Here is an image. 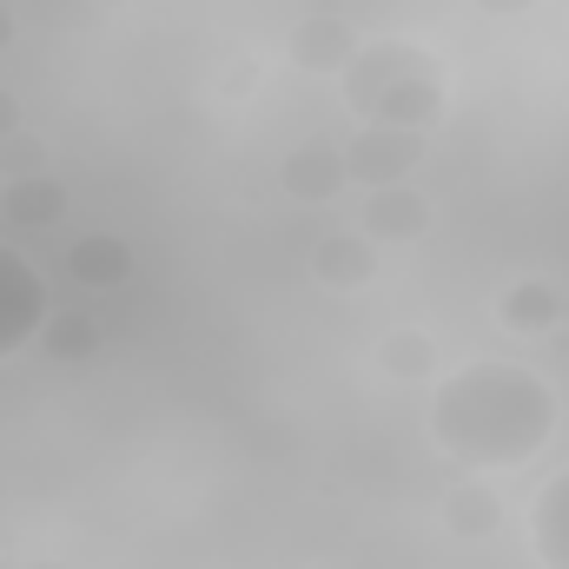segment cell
<instances>
[{
    "mask_svg": "<svg viewBox=\"0 0 569 569\" xmlns=\"http://www.w3.org/2000/svg\"><path fill=\"white\" fill-rule=\"evenodd\" d=\"M13 33H20V20H13V7H7V0H0V53H7V47H13Z\"/></svg>",
    "mask_w": 569,
    "mask_h": 569,
    "instance_id": "ffe728a7",
    "label": "cell"
},
{
    "mask_svg": "<svg viewBox=\"0 0 569 569\" xmlns=\"http://www.w3.org/2000/svg\"><path fill=\"white\" fill-rule=\"evenodd\" d=\"M100 318L93 311H53L47 318V331H40V351L53 358V365H87V358H100Z\"/></svg>",
    "mask_w": 569,
    "mask_h": 569,
    "instance_id": "5bb4252c",
    "label": "cell"
},
{
    "mask_svg": "<svg viewBox=\"0 0 569 569\" xmlns=\"http://www.w3.org/2000/svg\"><path fill=\"white\" fill-rule=\"evenodd\" d=\"M443 530H450L457 543H483V537H497V530H503V497L483 490V483H457V490H443Z\"/></svg>",
    "mask_w": 569,
    "mask_h": 569,
    "instance_id": "4fadbf2b",
    "label": "cell"
},
{
    "mask_svg": "<svg viewBox=\"0 0 569 569\" xmlns=\"http://www.w3.org/2000/svg\"><path fill=\"white\" fill-rule=\"evenodd\" d=\"M47 279L27 252L0 246V358H13L20 345H40L47 331Z\"/></svg>",
    "mask_w": 569,
    "mask_h": 569,
    "instance_id": "3957f363",
    "label": "cell"
},
{
    "mask_svg": "<svg viewBox=\"0 0 569 569\" xmlns=\"http://www.w3.org/2000/svg\"><path fill=\"white\" fill-rule=\"evenodd\" d=\"M311 279L325 284V291H365V284L378 279V239H365V232H331V239H318Z\"/></svg>",
    "mask_w": 569,
    "mask_h": 569,
    "instance_id": "30bf717a",
    "label": "cell"
},
{
    "mask_svg": "<svg viewBox=\"0 0 569 569\" xmlns=\"http://www.w3.org/2000/svg\"><path fill=\"white\" fill-rule=\"evenodd\" d=\"M20 569H67V563H60V557H27Z\"/></svg>",
    "mask_w": 569,
    "mask_h": 569,
    "instance_id": "44dd1931",
    "label": "cell"
},
{
    "mask_svg": "<svg viewBox=\"0 0 569 569\" xmlns=\"http://www.w3.org/2000/svg\"><path fill=\"white\" fill-rule=\"evenodd\" d=\"M40 172H47V140L40 133L20 127V133L0 140V179H40Z\"/></svg>",
    "mask_w": 569,
    "mask_h": 569,
    "instance_id": "2e32d148",
    "label": "cell"
},
{
    "mask_svg": "<svg viewBox=\"0 0 569 569\" xmlns=\"http://www.w3.org/2000/svg\"><path fill=\"white\" fill-rule=\"evenodd\" d=\"M358 47H365V40H358V27H351V20H338V13H311V20H298V27H291L284 60H291L298 73H345Z\"/></svg>",
    "mask_w": 569,
    "mask_h": 569,
    "instance_id": "8992f818",
    "label": "cell"
},
{
    "mask_svg": "<svg viewBox=\"0 0 569 569\" xmlns=\"http://www.w3.org/2000/svg\"><path fill=\"white\" fill-rule=\"evenodd\" d=\"M557 437V391L517 358H477L430 391V443L463 470H517Z\"/></svg>",
    "mask_w": 569,
    "mask_h": 569,
    "instance_id": "6da1fadb",
    "label": "cell"
},
{
    "mask_svg": "<svg viewBox=\"0 0 569 569\" xmlns=\"http://www.w3.org/2000/svg\"><path fill=\"white\" fill-rule=\"evenodd\" d=\"M252 87H259V67H252V60H232V67L219 73V93H226V100H246Z\"/></svg>",
    "mask_w": 569,
    "mask_h": 569,
    "instance_id": "e0dca14e",
    "label": "cell"
},
{
    "mask_svg": "<svg viewBox=\"0 0 569 569\" xmlns=\"http://www.w3.org/2000/svg\"><path fill=\"white\" fill-rule=\"evenodd\" d=\"M338 87H345V107L358 113V127H411V133H425L443 113V67L418 40H365L351 53V67L338 73Z\"/></svg>",
    "mask_w": 569,
    "mask_h": 569,
    "instance_id": "7a4b0ae2",
    "label": "cell"
},
{
    "mask_svg": "<svg viewBox=\"0 0 569 569\" xmlns=\"http://www.w3.org/2000/svg\"><path fill=\"white\" fill-rule=\"evenodd\" d=\"M530 557L543 569H569V470H557L530 503Z\"/></svg>",
    "mask_w": 569,
    "mask_h": 569,
    "instance_id": "8fae6325",
    "label": "cell"
},
{
    "mask_svg": "<svg viewBox=\"0 0 569 569\" xmlns=\"http://www.w3.org/2000/svg\"><path fill=\"white\" fill-rule=\"evenodd\" d=\"M378 365L391 371V378H411V385H425V378H437V338H425V331H391L385 345H378Z\"/></svg>",
    "mask_w": 569,
    "mask_h": 569,
    "instance_id": "9a60e30c",
    "label": "cell"
},
{
    "mask_svg": "<svg viewBox=\"0 0 569 569\" xmlns=\"http://www.w3.org/2000/svg\"><path fill=\"white\" fill-rule=\"evenodd\" d=\"M67 272L73 284H93V291H113V284L133 279V246L120 232H80L67 246Z\"/></svg>",
    "mask_w": 569,
    "mask_h": 569,
    "instance_id": "7c38bea8",
    "label": "cell"
},
{
    "mask_svg": "<svg viewBox=\"0 0 569 569\" xmlns=\"http://www.w3.org/2000/svg\"><path fill=\"white\" fill-rule=\"evenodd\" d=\"M279 186H284V199H298V206H331V199L351 186V172H345V146L338 140L291 146L284 166H279Z\"/></svg>",
    "mask_w": 569,
    "mask_h": 569,
    "instance_id": "5b68a950",
    "label": "cell"
},
{
    "mask_svg": "<svg viewBox=\"0 0 569 569\" xmlns=\"http://www.w3.org/2000/svg\"><path fill=\"white\" fill-rule=\"evenodd\" d=\"M67 212H73V192H67L53 172H40V179H7V186H0V219L20 226V232H53V226H67Z\"/></svg>",
    "mask_w": 569,
    "mask_h": 569,
    "instance_id": "9c48e42d",
    "label": "cell"
},
{
    "mask_svg": "<svg viewBox=\"0 0 569 569\" xmlns=\"http://www.w3.org/2000/svg\"><path fill=\"white\" fill-rule=\"evenodd\" d=\"M477 13H490V20H517V13H530L537 0H470Z\"/></svg>",
    "mask_w": 569,
    "mask_h": 569,
    "instance_id": "ac0fdd59",
    "label": "cell"
},
{
    "mask_svg": "<svg viewBox=\"0 0 569 569\" xmlns=\"http://www.w3.org/2000/svg\"><path fill=\"white\" fill-rule=\"evenodd\" d=\"M425 232H430V199L411 179L365 192V239H378V246H411V239H425Z\"/></svg>",
    "mask_w": 569,
    "mask_h": 569,
    "instance_id": "52a82bcc",
    "label": "cell"
},
{
    "mask_svg": "<svg viewBox=\"0 0 569 569\" xmlns=\"http://www.w3.org/2000/svg\"><path fill=\"white\" fill-rule=\"evenodd\" d=\"M7 133H20V100L0 87V140H7Z\"/></svg>",
    "mask_w": 569,
    "mask_h": 569,
    "instance_id": "d6986e66",
    "label": "cell"
},
{
    "mask_svg": "<svg viewBox=\"0 0 569 569\" xmlns=\"http://www.w3.org/2000/svg\"><path fill=\"white\" fill-rule=\"evenodd\" d=\"M418 159H425V133H411V127H358L345 140V172L358 186H371V192L405 186L418 172Z\"/></svg>",
    "mask_w": 569,
    "mask_h": 569,
    "instance_id": "277c9868",
    "label": "cell"
},
{
    "mask_svg": "<svg viewBox=\"0 0 569 569\" xmlns=\"http://www.w3.org/2000/svg\"><path fill=\"white\" fill-rule=\"evenodd\" d=\"M563 318H569V298H563V284H550V279H517V284H503V298H497V325L517 331V338H550Z\"/></svg>",
    "mask_w": 569,
    "mask_h": 569,
    "instance_id": "ba28073f",
    "label": "cell"
}]
</instances>
